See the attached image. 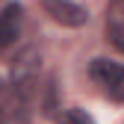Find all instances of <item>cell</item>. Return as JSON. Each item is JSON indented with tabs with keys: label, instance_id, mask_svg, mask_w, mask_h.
<instances>
[{
	"label": "cell",
	"instance_id": "obj_1",
	"mask_svg": "<svg viewBox=\"0 0 124 124\" xmlns=\"http://www.w3.org/2000/svg\"><path fill=\"white\" fill-rule=\"evenodd\" d=\"M92 77L103 86V92L112 101H124V65L109 59H95L92 62Z\"/></svg>",
	"mask_w": 124,
	"mask_h": 124
},
{
	"label": "cell",
	"instance_id": "obj_2",
	"mask_svg": "<svg viewBox=\"0 0 124 124\" xmlns=\"http://www.w3.org/2000/svg\"><path fill=\"white\" fill-rule=\"evenodd\" d=\"M41 9L62 27H83L89 21V12L74 0H41Z\"/></svg>",
	"mask_w": 124,
	"mask_h": 124
},
{
	"label": "cell",
	"instance_id": "obj_3",
	"mask_svg": "<svg viewBox=\"0 0 124 124\" xmlns=\"http://www.w3.org/2000/svg\"><path fill=\"white\" fill-rule=\"evenodd\" d=\"M39 65H41V53L36 47H24L12 62V86L18 83H33L39 77Z\"/></svg>",
	"mask_w": 124,
	"mask_h": 124
},
{
	"label": "cell",
	"instance_id": "obj_4",
	"mask_svg": "<svg viewBox=\"0 0 124 124\" xmlns=\"http://www.w3.org/2000/svg\"><path fill=\"white\" fill-rule=\"evenodd\" d=\"M21 3H9L0 9V47H12L21 36Z\"/></svg>",
	"mask_w": 124,
	"mask_h": 124
},
{
	"label": "cell",
	"instance_id": "obj_5",
	"mask_svg": "<svg viewBox=\"0 0 124 124\" xmlns=\"http://www.w3.org/2000/svg\"><path fill=\"white\" fill-rule=\"evenodd\" d=\"M106 36L124 53V0H112L106 6Z\"/></svg>",
	"mask_w": 124,
	"mask_h": 124
},
{
	"label": "cell",
	"instance_id": "obj_6",
	"mask_svg": "<svg viewBox=\"0 0 124 124\" xmlns=\"http://www.w3.org/2000/svg\"><path fill=\"white\" fill-rule=\"evenodd\" d=\"M59 124H95V118H92L86 109L74 106V109H65V112L59 115Z\"/></svg>",
	"mask_w": 124,
	"mask_h": 124
},
{
	"label": "cell",
	"instance_id": "obj_7",
	"mask_svg": "<svg viewBox=\"0 0 124 124\" xmlns=\"http://www.w3.org/2000/svg\"><path fill=\"white\" fill-rule=\"evenodd\" d=\"M44 115H53L56 112V83L50 80V86H47V98H44V109H41Z\"/></svg>",
	"mask_w": 124,
	"mask_h": 124
}]
</instances>
